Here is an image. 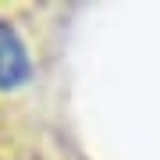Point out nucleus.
<instances>
[{"label":"nucleus","mask_w":160,"mask_h":160,"mask_svg":"<svg viewBox=\"0 0 160 160\" xmlns=\"http://www.w3.org/2000/svg\"><path fill=\"white\" fill-rule=\"evenodd\" d=\"M29 75H32V61H29L22 36H18V29L11 22L0 18V92L25 86Z\"/></svg>","instance_id":"obj_1"}]
</instances>
